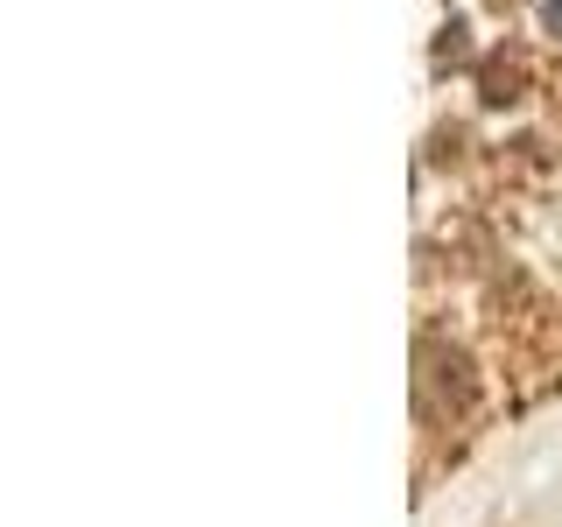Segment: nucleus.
Masks as SVG:
<instances>
[{"instance_id":"f257e3e1","label":"nucleus","mask_w":562,"mask_h":527,"mask_svg":"<svg viewBox=\"0 0 562 527\" xmlns=\"http://www.w3.org/2000/svg\"><path fill=\"white\" fill-rule=\"evenodd\" d=\"M541 22H549V35L562 43V0H549V14H541Z\"/></svg>"}]
</instances>
